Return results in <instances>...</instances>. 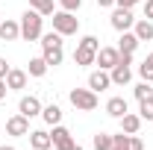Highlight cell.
<instances>
[{"mask_svg": "<svg viewBox=\"0 0 153 150\" xmlns=\"http://www.w3.org/2000/svg\"><path fill=\"white\" fill-rule=\"evenodd\" d=\"M112 150H130V135H127V132L112 135Z\"/></svg>", "mask_w": 153, "mask_h": 150, "instance_id": "obj_28", "label": "cell"}, {"mask_svg": "<svg viewBox=\"0 0 153 150\" xmlns=\"http://www.w3.org/2000/svg\"><path fill=\"white\" fill-rule=\"evenodd\" d=\"M47 62H44V56H36V59H30V68H27V74L30 76H36V79H41V76L47 74Z\"/></svg>", "mask_w": 153, "mask_h": 150, "instance_id": "obj_20", "label": "cell"}, {"mask_svg": "<svg viewBox=\"0 0 153 150\" xmlns=\"http://www.w3.org/2000/svg\"><path fill=\"white\" fill-rule=\"evenodd\" d=\"M0 150H15V147H12V144H0Z\"/></svg>", "mask_w": 153, "mask_h": 150, "instance_id": "obj_36", "label": "cell"}, {"mask_svg": "<svg viewBox=\"0 0 153 150\" xmlns=\"http://www.w3.org/2000/svg\"><path fill=\"white\" fill-rule=\"evenodd\" d=\"M44 33V15H38L36 9H27L21 15V38L24 41H38Z\"/></svg>", "mask_w": 153, "mask_h": 150, "instance_id": "obj_1", "label": "cell"}, {"mask_svg": "<svg viewBox=\"0 0 153 150\" xmlns=\"http://www.w3.org/2000/svg\"><path fill=\"white\" fill-rule=\"evenodd\" d=\"M127 112H130V106H127L124 97H109V100H106V115L121 118V115H127Z\"/></svg>", "mask_w": 153, "mask_h": 150, "instance_id": "obj_18", "label": "cell"}, {"mask_svg": "<svg viewBox=\"0 0 153 150\" xmlns=\"http://www.w3.org/2000/svg\"><path fill=\"white\" fill-rule=\"evenodd\" d=\"M118 59H121V50H118V47H100L94 65H100L103 71H112L115 65H118Z\"/></svg>", "mask_w": 153, "mask_h": 150, "instance_id": "obj_8", "label": "cell"}, {"mask_svg": "<svg viewBox=\"0 0 153 150\" xmlns=\"http://www.w3.org/2000/svg\"><path fill=\"white\" fill-rule=\"evenodd\" d=\"M138 3H141V0H115V6H124V9H133Z\"/></svg>", "mask_w": 153, "mask_h": 150, "instance_id": "obj_31", "label": "cell"}, {"mask_svg": "<svg viewBox=\"0 0 153 150\" xmlns=\"http://www.w3.org/2000/svg\"><path fill=\"white\" fill-rule=\"evenodd\" d=\"M27 79H30V74H27V71L12 68V71L6 74V85H9V91H21V88H27Z\"/></svg>", "mask_w": 153, "mask_h": 150, "instance_id": "obj_11", "label": "cell"}, {"mask_svg": "<svg viewBox=\"0 0 153 150\" xmlns=\"http://www.w3.org/2000/svg\"><path fill=\"white\" fill-rule=\"evenodd\" d=\"M62 38L65 36H59L56 30H53V33H41V50H47V47H62Z\"/></svg>", "mask_w": 153, "mask_h": 150, "instance_id": "obj_24", "label": "cell"}, {"mask_svg": "<svg viewBox=\"0 0 153 150\" xmlns=\"http://www.w3.org/2000/svg\"><path fill=\"white\" fill-rule=\"evenodd\" d=\"M53 30H56L59 36H76V30H79V18H74V12L59 9V12H53Z\"/></svg>", "mask_w": 153, "mask_h": 150, "instance_id": "obj_4", "label": "cell"}, {"mask_svg": "<svg viewBox=\"0 0 153 150\" xmlns=\"http://www.w3.org/2000/svg\"><path fill=\"white\" fill-rule=\"evenodd\" d=\"M68 100H71V106H74L76 112H94L97 103H100L97 91H91V88H71Z\"/></svg>", "mask_w": 153, "mask_h": 150, "instance_id": "obj_3", "label": "cell"}, {"mask_svg": "<svg viewBox=\"0 0 153 150\" xmlns=\"http://www.w3.org/2000/svg\"><path fill=\"white\" fill-rule=\"evenodd\" d=\"M97 50H100V41H97V36H82V41L76 44V50H74V62L76 65H94V59H97Z\"/></svg>", "mask_w": 153, "mask_h": 150, "instance_id": "obj_2", "label": "cell"}, {"mask_svg": "<svg viewBox=\"0 0 153 150\" xmlns=\"http://www.w3.org/2000/svg\"><path fill=\"white\" fill-rule=\"evenodd\" d=\"M41 118H44L47 127H56V124H62V109H59L56 103H50V106L41 109Z\"/></svg>", "mask_w": 153, "mask_h": 150, "instance_id": "obj_19", "label": "cell"}, {"mask_svg": "<svg viewBox=\"0 0 153 150\" xmlns=\"http://www.w3.org/2000/svg\"><path fill=\"white\" fill-rule=\"evenodd\" d=\"M133 33H135V38H138V41H153V21L138 18V21L133 24Z\"/></svg>", "mask_w": 153, "mask_h": 150, "instance_id": "obj_16", "label": "cell"}, {"mask_svg": "<svg viewBox=\"0 0 153 150\" xmlns=\"http://www.w3.org/2000/svg\"><path fill=\"white\" fill-rule=\"evenodd\" d=\"M133 94H135V100H147V97H153L150 82H144V79H141V82H138V85L133 88Z\"/></svg>", "mask_w": 153, "mask_h": 150, "instance_id": "obj_27", "label": "cell"}, {"mask_svg": "<svg viewBox=\"0 0 153 150\" xmlns=\"http://www.w3.org/2000/svg\"><path fill=\"white\" fill-rule=\"evenodd\" d=\"M30 144H33V150H50L53 138L47 130H30Z\"/></svg>", "mask_w": 153, "mask_h": 150, "instance_id": "obj_13", "label": "cell"}, {"mask_svg": "<svg viewBox=\"0 0 153 150\" xmlns=\"http://www.w3.org/2000/svg\"><path fill=\"white\" fill-rule=\"evenodd\" d=\"M130 150H144V141L138 138V132H135V135H130Z\"/></svg>", "mask_w": 153, "mask_h": 150, "instance_id": "obj_30", "label": "cell"}, {"mask_svg": "<svg viewBox=\"0 0 153 150\" xmlns=\"http://www.w3.org/2000/svg\"><path fill=\"white\" fill-rule=\"evenodd\" d=\"M144 18L153 21V0H147V3H144Z\"/></svg>", "mask_w": 153, "mask_h": 150, "instance_id": "obj_33", "label": "cell"}, {"mask_svg": "<svg viewBox=\"0 0 153 150\" xmlns=\"http://www.w3.org/2000/svg\"><path fill=\"white\" fill-rule=\"evenodd\" d=\"M9 71H12V68H9V62L0 56V79H6V74H9Z\"/></svg>", "mask_w": 153, "mask_h": 150, "instance_id": "obj_32", "label": "cell"}, {"mask_svg": "<svg viewBox=\"0 0 153 150\" xmlns=\"http://www.w3.org/2000/svg\"><path fill=\"white\" fill-rule=\"evenodd\" d=\"M6 91H9V85H6V79H0V100L6 97Z\"/></svg>", "mask_w": 153, "mask_h": 150, "instance_id": "obj_35", "label": "cell"}, {"mask_svg": "<svg viewBox=\"0 0 153 150\" xmlns=\"http://www.w3.org/2000/svg\"><path fill=\"white\" fill-rule=\"evenodd\" d=\"M100 9H115V0H97Z\"/></svg>", "mask_w": 153, "mask_h": 150, "instance_id": "obj_34", "label": "cell"}, {"mask_svg": "<svg viewBox=\"0 0 153 150\" xmlns=\"http://www.w3.org/2000/svg\"><path fill=\"white\" fill-rule=\"evenodd\" d=\"M59 6H62L65 12H76V9L82 6V0H59Z\"/></svg>", "mask_w": 153, "mask_h": 150, "instance_id": "obj_29", "label": "cell"}, {"mask_svg": "<svg viewBox=\"0 0 153 150\" xmlns=\"http://www.w3.org/2000/svg\"><path fill=\"white\" fill-rule=\"evenodd\" d=\"M109 76H112V85H127V82L133 79V68L124 65V62H118L112 71H109Z\"/></svg>", "mask_w": 153, "mask_h": 150, "instance_id": "obj_14", "label": "cell"}, {"mask_svg": "<svg viewBox=\"0 0 153 150\" xmlns=\"http://www.w3.org/2000/svg\"><path fill=\"white\" fill-rule=\"evenodd\" d=\"M138 115H141V121H153V97L138 100Z\"/></svg>", "mask_w": 153, "mask_h": 150, "instance_id": "obj_26", "label": "cell"}, {"mask_svg": "<svg viewBox=\"0 0 153 150\" xmlns=\"http://www.w3.org/2000/svg\"><path fill=\"white\" fill-rule=\"evenodd\" d=\"M91 144H94V150H112V135L109 132H97Z\"/></svg>", "mask_w": 153, "mask_h": 150, "instance_id": "obj_25", "label": "cell"}, {"mask_svg": "<svg viewBox=\"0 0 153 150\" xmlns=\"http://www.w3.org/2000/svg\"><path fill=\"white\" fill-rule=\"evenodd\" d=\"M0 38H3V41H18L21 38V21L6 18L3 24H0Z\"/></svg>", "mask_w": 153, "mask_h": 150, "instance_id": "obj_15", "label": "cell"}, {"mask_svg": "<svg viewBox=\"0 0 153 150\" xmlns=\"http://www.w3.org/2000/svg\"><path fill=\"white\" fill-rule=\"evenodd\" d=\"M30 9H36L38 15H53L56 12V6H53V0H30Z\"/></svg>", "mask_w": 153, "mask_h": 150, "instance_id": "obj_22", "label": "cell"}, {"mask_svg": "<svg viewBox=\"0 0 153 150\" xmlns=\"http://www.w3.org/2000/svg\"><path fill=\"white\" fill-rule=\"evenodd\" d=\"M138 44H141V41L135 38L133 30L121 33V38H118V50H121V53H135V50H138Z\"/></svg>", "mask_w": 153, "mask_h": 150, "instance_id": "obj_17", "label": "cell"}, {"mask_svg": "<svg viewBox=\"0 0 153 150\" xmlns=\"http://www.w3.org/2000/svg\"><path fill=\"white\" fill-rule=\"evenodd\" d=\"M6 135H15V138H21V135H30V118L27 115H12L9 121H6Z\"/></svg>", "mask_w": 153, "mask_h": 150, "instance_id": "obj_6", "label": "cell"}, {"mask_svg": "<svg viewBox=\"0 0 153 150\" xmlns=\"http://www.w3.org/2000/svg\"><path fill=\"white\" fill-rule=\"evenodd\" d=\"M50 138H53V147H56V150H71L76 144L74 135H71V130H65L62 124H56V127L50 130Z\"/></svg>", "mask_w": 153, "mask_h": 150, "instance_id": "obj_7", "label": "cell"}, {"mask_svg": "<svg viewBox=\"0 0 153 150\" xmlns=\"http://www.w3.org/2000/svg\"><path fill=\"white\" fill-rule=\"evenodd\" d=\"M109 85H112L109 71H103V68H100V71H91V74H88V88H91V91L100 94V91H106Z\"/></svg>", "mask_w": 153, "mask_h": 150, "instance_id": "obj_10", "label": "cell"}, {"mask_svg": "<svg viewBox=\"0 0 153 150\" xmlns=\"http://www.w3.org/2000/svg\"><path fill=\"white\" fill-rule=\"evenodd\" d=\"M41 56H44V62L50 68H56V65H62V59H65V50L62 47H47V50H41Z\"/></svg>", "mask_w": 153, "mask_h": 150, "instance_id": "obj_21", "label": "cell"}, {"mask_svg": "<svg viewBox=\"0 0 153 150\" xmlns=\"http://www.w3.org/2000/svg\"><path fill=\"white\" fill-rule=\"evenodd\" d=\"M138 76H141L144 82H153V53H147L144 62L138 65Z\"/></svg>", "mask_w": 153, "mask_h": 150, "instance_id": "obj_23", "label": "cell"}, {"mask_svg": "<svg viewBox=\"0 0 153 150\" xmlns=\"http://www.w3.org/2000/svg\"><path fill=\"white\" fill-rule=\"evenodd\" d=\"M109 24H112V30H118V33H127V30H133V9H124V6H115L112 9V18H109Z\"/></svg>", "mask_w": 153, "mask_h": 150, "instance_id": "obj_5", "label": "cell"}, {"mask_svg": "<svg viewBox=\"0 0 153 150\" xmlns=\"http://www.w3.org/2000/svg\"><path fill=\"white\" fill-rule=\"evenodd\" d=\"M71 150H82V147H79V144H74V147H71Z\"/></svg>", "mask_w": 153, "mask_h": 150, "instance_id": "obj_37", "label": "cell"}, {"mask_svg": "<svg viewBox=\"0 0 153 150\" xmlns=\"http://www.w3.org/2000/svg\"><path fill=\"white\" fill-rule=\"evenodd\" d=\"M41 100H38L36 94H24L21 97V103H18V112L21 115H27V118H36V115H41Z\"/></svg>", "mask_w": 153, "mask_h": 150, "instance_id": "obj_9", "label": "cell"}, {"mask_svg": "<svg viewBox=\"0 0 153 150\" xmlns=\"http://www.w3.org/2000/svg\"><path fill=\"white\" fill-rule=\"evenodd\" d=\"M118 121H121V132H127V135H135L141 130V115L138 112H127V115H121Z\"/></svg>", "mask_w": 153, "mask_h": 150, "instance_id": "obj_12", "label": "cell"}]
</instances>
